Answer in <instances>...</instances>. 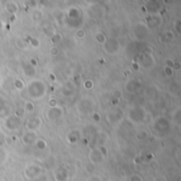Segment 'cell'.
Returning <instances> with one entry per match:
<instances>
[{"label": "cell", "instance_id": "cell-1", "mask_svg": "<svg viewBox=\"0 0 181 181\" xmlns=\"http://www.w3.org/2000/svg\"><path fill=\"white\" fill-rule=\"evenodd\" d=\"M26 107H27V110H29V111H32L33 109H34V108H33V105L31 104V103H27Z\"/></svg>", "mask_w": 181, "mask_h": 181}]
</instances>
